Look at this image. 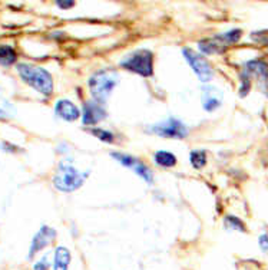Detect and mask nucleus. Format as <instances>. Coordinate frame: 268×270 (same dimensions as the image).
I'll use <instances>...</instances> for the list:
<instances>
[{"label": "nucleus", "instance_id": "nucleus-1", "mask_svg": "<svg viewBox=\"0 0 268 270\" xmlns=\"http://www.w3.org/2000/svg\"><path fill=\"white\" fill-rule=\"evenodd\" d=\"M17 70L20 77L26 84H29L32 88H35L38 92L43 95H50L53 91V81L52 75L46 69L35 66V65H28V63H20L17 65Z\"/></svg>", "mask_w": 268, "mask_h": 270}, {"label": "nucleus", "instance_id": "nucleus-2", "mask_svg": "<svg viewBox=\"0 0 268 270\" xmlns=\"http://www.w3.org/2000/svg\"><path fill=\"white\" fill-rule=\"evenodd\" d=\"M116 84H118V73L115 70L103 69L91 77L89 89H91V93H92L95 101L98 104H103V102H106Z\"/></svg>", "mask_w": 268, "mask_h": 270}, {"label": "nucleus", "instance_id": "nucleus-3", "mask_svg": "<svg viewBox=\"0 0 268 270\" xmlns=\"http://www.w3.org/2000/svg\"><path fill=\"white\" fill-rule=\"evenodd\" d=\"M86 177H88V173H79L76 168H73L69 164L62 162L56 176L53 177V184L58 190L70 193L84 184Z\"/></svg>", "mask_w": 268, "mask_h": 270}, {"label": "nucleus", "instance_id": "nucleus-4", "mask_svg": "<svg viewBox=\"0 0 268 270\" xmlns=\"http://www.w3.org/2000/svg\"><path fill=\"white\" fill-rule=\"evenodd\" d=\"M122 66L125 69L139 73L142 77H151L153 72V56L149 51L141 49L122 61Z\"/></svg>", "mask_w": 268, "mask_h": 270}, {"label": "nucleus", "instance_id": "nucleus-5", "mask_svg": "<svg viewBox=\"0 0 268 270\" xmlns=\"http://www.w3.org/2000/svg\"><path fill=\"white\" fill-rule=\"evenodd\" d=\"M241 38V31H231L227 33L218 35L215 38L205 39L202 42H199V49L204 54H218L222 52L224 49L231 46L232 43L238 42Z\"/></svg>", "mask_w": 268, "mask_h": 270}, {"label": "nucleus", "instance_id": "nucleus-6", "mask_svg": "<svg viewBox=\"0 0 268 270\" xmlns=\"http://www.w3.org/2000/svg\"><path fill=\"white\" fill-rule=\"evenodd\" d=\"M184 56L185 59L188 61V63L191 65L194 72L198 75L201 82H208V81H211V78L214 77V70H212L211 65L208 63L205 58L199 56L198 54H195L194 51L188 49V47H185L184 49Z\"/></svg>", "mask_w": 268, "mask_h": 270}, {"label": "nucleus", "instance_id": "nucleus-7", "mask_svg": "<svg viewBox=\"0 0 268 270\" xmlns=\"http://www.w3.org/2000/svg\"><path fill=\"white\" fill-rule=\"evenodd\" d=\"M151 131L164 138H185L188 135V128L175 118H169L165 122L153 125Z\"/></svg>", "mask_w": 268, "mask_h": 270}, {"label": "nucleus", "instance_id": "nucleus-8", "mask_svg": "<svg viewBox=\"0 0 268 270\" xmlns=\"http://www.w3.org/2000/svg\"><path fill=\"white\" fill-rule=\"evenodd\" d=\"M112 157H114L118 162H121L122 165H125V167H128L130 170L135 171L138 176H141V177L145 180L146 183L152 184L153 181L152 171L149 170L145 164H142V162L139 161L138 158L130 157V155H126V154H121V153H112Z\"/></svg>", "mask_w": 268, "mask_h": 270}, {"label": "nucleus", "instance_id": "nucleus-9", "mask_svg": "<svg viewBox=\"0 0 268 270\" xmlns=\"http://www.w3.org/2000/svg\"><path fill=\"white\" fill-rule=\"evenodd\" d=\"M56 237V232H55L53 229H50V227H47V226H43L39 233L33 237L32 240V246L31 250H29V259H33V256L36 255L38 252H40L42 249H45L47 244H50L53 239Z\"/></svg>", "mask_w": 268, "mask_h": 270}, {"label": "nucleus", "instance_id": "nucleus-10", "mask_svg": "<svg viewBox=\"0 0 268 270\" xmlns=\"http://www.w3.org/2000/svg\"><path fill=\"white\" fill-rule=\"evenodd\" d=\"M106 116V111L98 102H85L84 105V124L93 125L102 121Z\"/></svg>", "mask_w": 268, "mask_h": 270}, {"label": "nucleus", "instance_id": "nucleus-11", "mask_svg": "<svg viewBox=\"0 0 268 270\" xmlns=\"http://www.w3.org/2000/svg\"><path fill=\"white\" fill-rule=\"evenodd\" d=\"M222 104V92L214 86H205L202 89V105L204 108L212 112Z\"/></svg>", "mask_w": 268, "mask_h": 270}, {"label": "nucleus", "instance_id": "nucleus-12", "mask_svg": "<svg viewBox=\"0 0 268 270\" xmlns=\"http://www.w3.org/2000/svg\"><path fill=\"white\" fill-rule=\"evenodd\" d=\"M55 112L58 114V116H61L62 119H65V121H76L79 115H81L76 105L68 100L59 101L56 104V107H55Z\"/></svg>", "mask_w": 268, "mask_h": 270}, {"label": "nucleus", "instance_id": "nucleus-13", "mask_svg": "<svg viewBox=\"0 0 268 270\" xmlns=\"http://www.w3.org/2000/svg\"><path fill=\"white\" fill-rule=\"evenodd\" d=\"M244 73L250 75H255L258 77L261 81H267L268 79V66L261 61H251L247 63Z\"/></svg>", "mask_w": 268, "mask_h": 270}, {"label": "nucleus", "instance_id": "nucleus-14", "mask_svg": "<svg viewBox=\"0 0 268 270\" xmlns=\"http://www.w3.org/2000/svg\"><path fill=\"white\" fill-rule=\"evenodd\" d=\"M70 263V253L68 249L65 247H58L55 252V270H68V266Z\"/></svg>", "mask_w": 268, "mask_h": 270}, {"label": "nucleus", "instance_id": "nucleus-15", "mask_svg": "<svg viewBox=\"0 0 268 270\" xmlns=\"http://www.w3.org/2000/svg\"><path fill=\"white\" fill-rule=\"evenodd\" d=\"M17 59V55H16L15 49L8 45H3L0 46V63L3 66H10L13 65Z\"/></svg>", "mask_w": 268, "mask_h": 270}, {"label": "nucleus", "instance_id": "nucleus-16", "mask_svg": "<svg viewBox=\"0 0 268 270\" xmlns=\"http://www.w3.org/2000/svg\"><path fill=\"white\" fill-rule=\"evenodd\" d=\"M155 161L158 162L162 167H174L176 164L175 155L167 153V151H158L155 154Z\"/></svg>", "mask_w": 268, "mask_h": 270}, {"label": "nucleus", "instance_id": "nucleus-17", "mask_svg": "<svg viewBox=\"0 0 268 270\" xmlns=\"http://www.w3.org/2000/svg\"><path fill=\"white\" fill-rule=\"evenodd\" d=\"M190 160L195 168H202L207 162V155L204 151H192L190 154Z\"/></svg>", "mask_w": 268, "mask_h": 270}, {"label": "nucleus", "instance_id": "nucleus-18", "mask_svg": "<svg viewBox=\"0 0 268 270\" xmlns=\"http://www.w3.org/2000/svg\"><path fill=\"white\" fill-rule=\"evenodd\" d=\"M91 132H92L96 138L102 139V141H105V142H112V141H114V135L109 131L102 130V128H95V130H92Z\"/></svg>", "mask_w": 268, "mask_h": 270}, {"label": "nucleus", "instance_id": "nucleus-19", "mask_svg": "<svg viewBox=\"0 0 268 270\" xmlns=\"http://www.w3.org/2000/svg\"><path fill=\"white\" fill-rule=\"evenodd\" d=\"M225 223H227V226H230L231 229H235V230H241V232H244V224L241 223L239 220H238L237 217H232V216H228L227 218H225Z\"/></svg>", "mask_w": 268, "mask_h": 270}, {"label": "nucleus", "instance_id": "nucleus-20", "mask_svg": "<svg viewBox=\"0 0 268 270\" xmlns=\"http://www.w3.org/2000/svg\"><path fill=\"white\" fill-rule=\"evenodd\" d=\"M49 263H47V256H45L40 262H38L35 266H33V270H47L49 269Z\"/></svg>", "mask_w": 268, "mask_h": 270}, {"label": "nucleus", "instance_id": "nucleus-21", "mask_svg": "<svg viewBox=\"0 0 268 270\" xmlns=\"http://www.w3.org/2000/svg\"><path fill=\"white\" fill-rule=\"evenodd\" d=\"M260 247L262 252H268V236L262 234L260 237Z\"/></svg>", "mask_w": 268, "mask_h": 270}, {"label": "nucleus", "instance_id": "nucleus-22", "mask_svg": "<svg viewBox=\"0 0 268 270\" xmlns=\"http://www.w3.org/2000/svg\"><path fill=\"white\" fill-rule=\"evenodd\" d=\"M58 6L62 9H69L75 6V2H58Z\"/></svg>", "mask_w": 268, "mask_h": 270}]
</instances>
